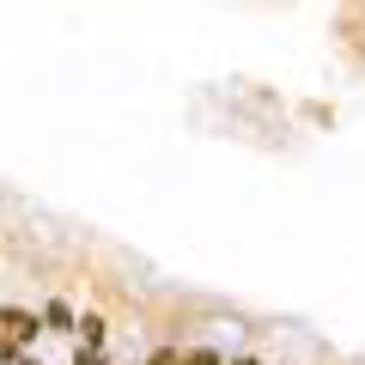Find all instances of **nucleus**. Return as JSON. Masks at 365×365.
Listing matches in <instances>:
<instances>
[{"mask_svg": "<svg viewBox=\"0 0 365 365\" xmlns=\"http://www.w3.org/2000/svg\"><path fill=\"white\" fill-rule=\"evenodd\" d=\"M0 335H6V341L19 347V341H31V335H37V317H31V311H0Z\"/></svg>", "mask_w": 365, "mask_h": 365, "instance_id": "nucleus-1", "label": "nucleus"}, {"mask_svg": "<svg viewBox=\"0 0 365 365\" xmlns=\"http://www.w3.org/2000/svg\"><path fill=\"white\" fill-rule=\"evenodd\" d=\"M79 341H86V347H104V317H79Z\"/></svg>", "mask_w": 365, "mask_h": 365, "instance_id": "nucleus-2", "label": "nucleus"}, {"mask_svg": "<svg viewBox=\"0 0 365 365\" xmlns=\"http://www.w3.org/2000/svg\"><path fill=\"white\" fill-rule=\"evenodd\" d=\"M43 323H49V329H73V311H67V304H49V311H43Z\"/></svg>", "mask_w": 365, "mask_h": 365, "instance_id": "nucleus-3", "label": "nucleus"}, {"mask_svg": "<svg viewBox=\"0 0 365 365\" xmlns=\"http://www.w3.org/2000/svg\"><path fill=\"white\" fill-rule=\"evenodd\" d=\"M177 365H220V353H207V347H195V353H182Z\"/></svg>", "mask_w": 365, "mask_h": 365, "instance_id": "nucleus-4", "label": "nucleus"}, {"mask_svg": "<svg viewBox=\"0 0 365 365\" xmlns=\"http://www.w3.org/2000/svg\"><path fill=\"white\" fill-rule=\"evenodd\" d=\"M73 365H104V353H98V347H79V359Z\"/></svg>", "mask_w": 365, "mask_h": 365, "instance_id": "nucleus-5", "label": "nucleus"}, {"mask_svg": "<svg viewBox=\"0 0 365 365\" xmlns=\"http://www.w3.org/2000/svg\"><path fill=\"white\" fill-rule=\"evenodd\" d=\"M146 365H177V359H170V353H158V359H146Z\"/></svg>", "mask_w": 365, "mask_h": 365, "instance_id": "nucleus-6", "label": "nucleus"}, {"mask_svg": "<svg viewBox=\"0 0 365 365\" xmlns=\"http://www.w3.org/2000/svg\"><path fill=\"white\" fill-rule=\"evenodd\" d=\"M237 365H250V359H237Z\"/></svg>", "mask_w": 365, "mask_h": 365, "instance_id": "nucleus-7", "label": "nucleus"}]
</instances>
